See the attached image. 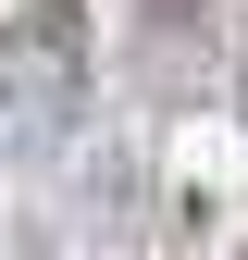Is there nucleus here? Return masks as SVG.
Returning <instances> with one entry per match:
<instances>
[{
    "label": "nucleus",
    "instance_id": "obj_1",
    "mask_svg": "<svg viewBox=\"0 0 248 260\" xmlns=\"http://www.w3.org/2000/svg\"><path fill=\"white\" fill-rule=\"evenodd\" d=\"M87 75H100L87 0H25V13H0V161H50L75 137Z\"/></svg>",
    "mask_w": 248,
    "mask_h": 260
},
{
    "label": "nucleus",
    "instance_id": "obj_2",
    "mask_svg": "<svg viewBox=\"0 0 248 260\" xmlns=\"http://www.w3.org/2000/svg\"><path fill=\"white\" fill-rule=\"evenodd\" d=\"M199 62H211V0H137V87L149 100H199Z\"/></svg>",
    "mask_w": 248,
    "mask_h": 260
},
{
    "label": "nucleus",
    "instance_id": "obj_3",
    "mask_svg": "<svg viewBox=\"0 0 248 260\" xmlns=\"http://www.w3.org/2000/svg\"><path fill=\"white\" fill-rule=\"evenodd\" d=\"M236 124H248V13H236Z\"/></svg>",
    "mask_w": 248,
    "mask_h": 260
}]
</instances>
